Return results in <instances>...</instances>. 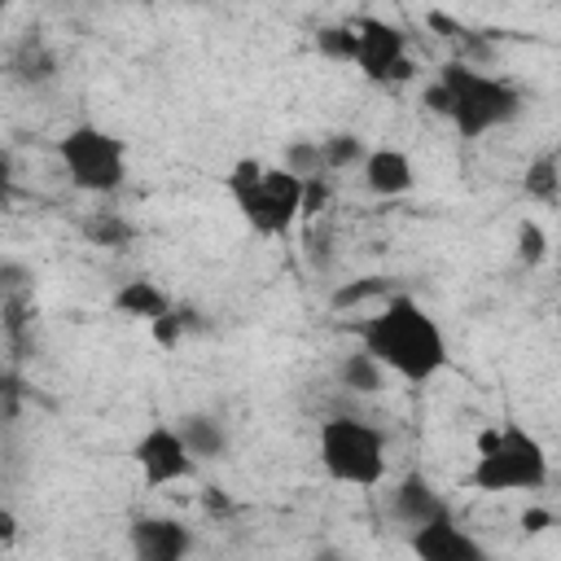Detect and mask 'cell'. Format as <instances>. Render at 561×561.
<instances>
[{
    "instance_id": "44dd1931",
    "label": "cell",
    "mask_w": 561,
    "mask_h": 561,
    "mask_svg": "<svg viewBox=\"0 0 561 561\" xmlns=\"http://www.w3.org/2000/svg\"><path fill=\"white\" fill-rule=\"evenodd\" d=\"M316 53H320V57H329V61H351V66H355V53H359L355 22L320 26V31H316Z\"/></svg>"
},
{
    "instance_id": "4316f807",
    "label": "cell",
    "mask_w": 561,
    "mask_h": 561,
    "mask_svg": "<svg viewBox=\"0 0 561 561\" xmlns=\"http://www.w3.org/2000/svg\"><path fill=\"white\" fill-rule=\"evenodd\" d=\"M548 522H552L548 508H526V513H522V526H526V530H543Z\"/></svg>"
},
{
    "instance_id": "4fadbf2b",
    "label": "cell",
    "mask_w": 561,
    "mask_h": 561,
    "mask_svg": "<svg viewBox=\"0 0 561 561\" xmlns=\"http://www.w3.org/2000/svg\"><path fill=\"white\" fill-rule=\"evenodd\" d=\"M110 307L118 311V316H127V320H158L162 311H171L175 307V298L158 285V280H149V276H131V280H123L118 289H114V298H110Z\"/></svg>"
},
{
    "instance_id": "d6986e66",
    "label": "cell",
    "mask_w": 561,
    "mask_h": 561,
    "mask_svg": "<svg viewBox=\"0 0 561 561\" xmlns=\"http://www.w3.org/2000/svg\"><path fill=\"white\" fill-rule=\"evenodd\" d=\"M390 294H394V280H386V276H359V280L337 285V289L329 294V307H333V311H355V307L381 302V298H390Z\"/></svg>"
},
{
    "instance_id": "6da1fadb",
    "label": "cell",
    "mask_w": 561,
    "mask_h": 561,
    "mask_svg": "<svg viewBox=\"0 0 561 561\" xmlns=\"http://www.w3.org/2000/svg\"><path fill=\"white\" fill-rule=\"evenodd\" d=\"M355 337L386 364L390 377L408 386H425L451 364L443 324L408 289H394L390 298H381L377 311L355 324Z\"/></svg>"
},
{
    "instance_id": "ffe728a7",
    "label": "cell",
    "mask_w": 561,
    "mask_h": 561,
    "mask_svg": "<svg viewBox=\"0 0 561 561\" xmlns=\"http://www.w3.org/2000/svg\"><path fill=\"white\" fill-rule=\"evenodd\" d=\"M320 145H324V167H329V175H333V171L364 167V158H368V145H364L355 131H333V136H324Z\"/></svg>"
},
{
    "instance_id": "9a60e30c",
    "label": "cell",
    "mask_w": 561,
    "mask_h": 561,
    "mask_svg": "<svg viewBox=\"0 0 561 561\" xmlns=\"http://www.w3.org/2000/svg\"><path fill=\"white\" fill-rule=\"evenodd\" d=\"M522 193L539 206H557L561 202V153L557 149H543L526 162L522 171Z\"/></svg>"
},
{
    "instance_id": "277c9868",
    "label": "cell",
    "mask_w": 561,
    "mask_h": 561,
    "mask_svg": "<svg viewBox=\"0 0 561 561\" xmlns=\"http://www.w3.org/2000/svg\"><path fill=\"white\" fill-rule=\"evenodd\" d=\"M552 478L548 469V451L543 443L517 425V421H500L478 430L473 443V469H469V486L482 495H513V491H543Z\"/></svg>"
},
{
    "instance_id": "7c38bea8",
    "label": "cell",
    "mask_w": 561,
    "mask_h": 561,
    "mask_svg": "<svg viewBox=\"0 0 561 561\" xmlns=\"http://www.w3.org/2000/svg\"><path fill=\"white\" fill-rule=\"evenodd\" d=\"M443 508H451V504L434 491V482H430L425 473H403V478L390 486V517H394L399 526H408V530L425 526V522L438 517Z\"/></svg>"
},
{
    "instance_id": "52a82bcc",
    "label": "cell",
    "mask_w": 561,
    "mask_h": 561,
    "mask_svg": "<svg viewBox=\"0 0 561 561\" xmlns=\"http://www.w3.org/2000/svg\"><path fill=\"white\" fill-rule=\"evenodd\" d=\"M131 460L140 469V482L149 491H162V486H175V482H188L197 473V456L188 451L184 434L175 421H153L136 443H131Z\"/></svg>"
},
{
    "instance_id": "cb8c5ba5",
    "label": "cell",
    "mask_w": 561,
    "mask_h": 561,
    "mask_svg": "<svg viewBox=\"0 0 561 561\" xmlns=\"http://www.w3.org/2000/svg\"><path fill=\"white\" fill-rule=\"evenodd\" d=\"M188 329H193V311H188V307H180V302H175L171 311H162L158 320H149V337H153L158 346H167V351H171Z\"/></svg>"
},
{
    "instance_id": "8992f818",
    "label": "cell",
    "mask_w": 561,
    "mask_h": 561,
    "mask_svg": "<svg viewBox=\"0 0 561 561\" xmlns=\"http://www.w3.org/2000/svg\"><path fill=\"white\" fill-rule=\"evenodd\" d=\"M57 162H61L66 180L92 197H110L127 184V145L96 123L66 127L57 136Z\"/></svg>"
},
{
    "instance_id": "83f0119b",
    "label": "cell",
    "mask_w": 561,
    "mask_h": 561,
    "mask_svg": "<svg viewBox=\"0 0 561 561\" xmlns=\"http://www.w3.org/2000/svg\"><path fill=\"white\" fill-rule=\"evenodd\" d=\"M13 535H18V522H13V513L4 508V513H0V548H9V543H13Z\"/></svg>"
},
{
    "instance_id": "7a4b0ae2",
    "label": "cell",
    "mask_w": 561,
    "mask_h": 561,
    "mask_svg": "<svg viewBox=\"0 0 561 561\" xmlns=\"http://www.w3.org/2000/svg\"><path fill=\"white\" fill-rule=\"evenodd\" d=\"M421 105L438 118L451 123V131L460 140H482L486 131L508 127L522 114V88L486 75L478 66H469L465 57H451L438 66V75L430 79V88L421 92Z\"/></svg>"
},
{
    "instance_id": "d4e9b609",
    "label": "cell",
    "mask_w": 561,
    "mask_h": 561,
    "mask_svg": "<svg viewBox=\"0 0 561 561\" xmlns=\"http://www.w3.org/2000/svg\"><path fill=\"white\" fill-rule=\"evenodd\" d=\"M324 202H329V175H311L307 180V193H302V215L324 210Z\"/></svg>"
},
{
    "instance_id": "ac0fdd59",
    "label": "cell",
    "mask_w": 561,
    "mask_h": 561,
    "mask_svg": "<svg viewBox=\"0 0 561 561\" xmlns=\"http://www.w3.org/2000/svg\"><path fill=\"white\" fill-rule=\"evenodd\" d=\"M9 70H13L18 79H26V83H44V79L57 75V57H53V48H48L39 35H26V39L18 44Z\"/></svg>"
},
{
    "instance_id": "ba28073f",
    "label": "cell",
    "mask_w": 561,
    "mask_h": 561,
    "mask_svg": "<svg viewBox=\"0 0 561 561\" xmlns=\"http://www.w3.org/2000/svg\"><path fill=\"white\" fill-rule=\"evenodd\" d=\"M355 35H359V53H355V66L368 83H408L416 75L412 57H408V35L386 22V18H355Z\"/></svg>"
},
{
    "instance_id": "5b68a950",
    "label": "cell",
    "mask_w": 561,
    "mask_h": 561,
    "mask_svg": "<svg viewBox=\"0 0 561 561\" xmlns=\"http://www.w3.org/2000/svg\"><path fill=\"white\" fill-rule=\"evenodd\" d=\"M316 460L342 486H377L386 478V438L359 416H324L316 430Z\"/></svg>"
},
{
    "instance_id": "3957f363",
    "label": "cell",
    "mask_w": 561,
    "mask_h": 561,
    "mask_svg": "<svg viewBox=\"0 0 561 561\" xmlns=\"http://www.w3.org/2000/svg\"><path fill=\"white\" fill-rule=\"evenodd\" d=\"M224 188L245 219L254 237H285L298 215H302V193L307 180L294 175L280 162H259V158H237L224 175Z\"/></svg>"
},
{
    "instance_id": "7402d4cb",
    "label": "cell",
    "mask_w": 561,
    "mask_h": 561,
    "mask_svg": "<svg viewBox=\"0 0 561 561\" xmlns=\"http://www.w3.org/2000/svg\"><path fill=\"white\" fill-rule=\"evenodd\" d=\"M280 167H289V171L302 175V180L329 175V167H324V145H320V140H289V145L280 149Z\"/></svg>"
},
{
    "instance_id": "9c48e42d",
    "label": "cell",
    "mask_w": 561,
    "mask_h": 561,
    "mask_svg": "<svg viewBox=\"0 0 561 561\" xmlns=\"http://www.w3.org/2000/svg\"><path fill=\"white\" fill-rule=\"evenodd\" d=\"M193 526H184L180 517H162V513H145L131 517L127 526V548L140 561H184L193 552Z\"/></svg>"
},
{
    "instance_id": "e0dca14e",
    "label": "cell",
    "mask_w": 561,
    "mask_h": 561,
    "mask_svg": "<svg viewBox=\"0 0 561 561\" xmlns=\"http://www.w3.org/2000/svg\"><path fill=\"white\" fill-rule=\"evenodd\" d=\"M386 364L368 351V346H359V351H346L342 355V364H337V381L351 390V394H377L381 386H386Z\"/></svg>"
},
{
    "instance_id": "30bf717a",
    "label": "cell",
    "mask_w": 561,
    "mask_h": 561,
    "mask_svg": "<svg viewBox=\"0 0 561 561\" xmlns=\"http://www.w3.org/2000/svg\"><path fill=\"white\" fill-rule=\"evenodd\" d=\"M408 548L421 557V561H486V548L456 522L451 508H443L438 517H430L425 526L412 530Z\"/></svg>"
},
{
    "instance_id": "5bb4252c",
    "label": "cell",
    "mask_w": 561,
    "mask_h": 561,
    "mask_svg": "<svg viewBox=\"0 0 561 561\" xmlns=\"http://www.w3.org/2000/svg\"><path fill=\"white\" fill-rule=\"evenodd\" d=\"M175 425H180V434L197 460H224L228 456V425L215 412H184V416H175Z\"/></svg>"
},
{
    "instance_id": "2e32d148",
    "label": "cell",
    "mask_w": 561,
    "mask_h": 561,
    "mask_svg": "<svg viewBox=\"0 0 561 561\" xmlns=\"http://www.w3.org/2000/svg\"><path fill=\"white\" fill-rule=\"evenodd\" d=\"M79 232L88 237V245H101V250H123V245L136 241V224L123 210H110V206L88 210L83 224H79Z\"/></svg>"
},
{
    "instance_id": "8fae6325",
    "label": "cell",
    "mask_w": 561,
    "mask_h": 561,
    "mask_svg": "<svg viewBox=\"0 0 561 561\" xmlns=\"http://www.w3.org/2000/svg\"><path fill=\"white\" fill-rule=\"evenodd\" d=\"M359 175H364V188H368L373 197H386V202L412 193V184H416V167H412V158H408L403 149H394V145H377V149H368Z\"/></svg>"
},
{
    "instance_id": "484cf974",
    "label": "cell",
    "mask_w": 561,
    "mask_h": 561,
    "mask_svg": "<svg viewBox=\"0 0 561 561\" xmlns=\"http://www.w3.org/2000/svg\"><path fill=\"white\" fill-rule=\"evenodd\" d=\"M202 508H206L215 522H224V517H232V513H237V504L224 495V486H206V491H202Z\"/></svg>"
},
{
    "instance_id": "603a6c76",
    "label": "cell",
    "mask_w": 561,
    "mask_h": 561,
    "mask_svg": "<svg viewBox=\"0 0 561 561\" xmlns=\"http://www.w3.org/2000/svg\"><path fill=\"white\" fill-rule=\"evenodd\" d=\"M513 250H517V263L539 267V263L548 259V232H543L535 219H522L517 232H513Z\"/></svg>"
}]
</instances>
